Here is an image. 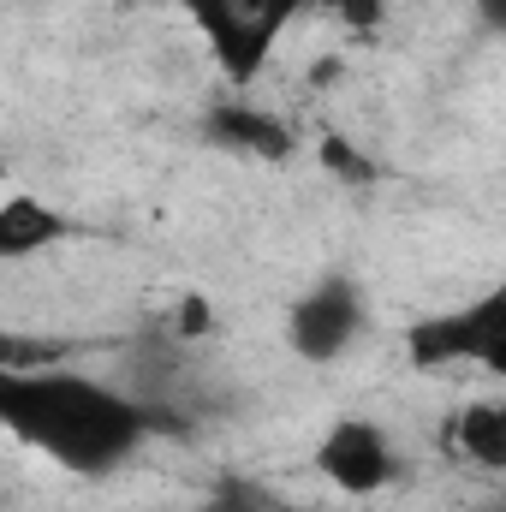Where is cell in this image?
<instances>
[{"label": "cell", "mask_w": 506, "mask_h": 512, "mask_svg": "<svg viewBox=\"0 0 506 512\" xmlns=\"http://www.w3.org/2000/svg\"><path fill=\"white\" fill-rule=\"evenodd\" d=\"M203 137L233 149V155H251V161H292V131L262 108H245V102H221L203 120Z\"/></svg>", "instance_id": "cell-7"}, {"label": "cell", "mask_w": 506, "mask_h": 512, "mask_svg": "<svg viewBox=\"0 0 506 512\" xmlns=\"http://www.w3.org/2000/svg\"><path fill=\"white\" fill-rule=\"evenodd\" d=\"M316 6H334V12H364L370 0H316Z\"/></svg>", "instance_id": "cell-11"}, {"label": "cell", "mask_w": 506, "mask_h": 512, "mask_svg": "<svg viewBox=\"0 0 506 512\" xmlns=\"http://www.w3.org/2000/svg\"><path fill=\"white\" fill-rule=\"evenodd\" d=\"M173 6L191 18V30L215 54V66L245 90L310 0H173Z\"/></svg>", "instance_id": "cell-2"}, {"label": "cell", "mask_w": 506, "mask_h": 512, "mask_svg": "<svg viewBox=\"0 0 506 512\" xmlns=\"http://www.w3.org/2000/svg\"><path fill=\"white\" fill-rule=\"evenodd\" d=\"M286 512H316V507H286Z\"/></svg>", "instance_id": "cell-12"}, {"label": "cell", "mask_w": 506, "mask_h": 512, "mask_svg": "<svg viewBox=\"0 0 506 512\" xmlns=\"http://www.w3.org/2000/svg\"><path fill=\"white\" fill-rule=\"evenodd\" d=\"M0 173H6V161H0Z\"/></svg>", "instance_id": "cell-13"}, {"label": "cell", "mask_w": 506, "mask_h": 512, "mask_svg": "<svg viewBox=\"0 0 506 512\" xmlns=\"http://www.w3.org/2000/svg\"><path fill=\"white\" fill-rule=\"evenodd\" d=\"M364 328V292L352 274H322L286 316V340L310 364H334Z\"/></svg>", "instance_id": "cell-4"}, {"label": "cell", "mask_w": 506, "mask_h": 512, "mask_svg": "<svg viewBox=\"0 0 506 512\" xmlns=\"http://www.w3.org/2000/svg\"><path fill=\"white\" fill-rule=\"evenodd\" d=\"M209 512H268V501H262L256 489H245V483H221L215 501H209Z\"/></svg>", "instance_id": "cell-9"}, {"label": "cell", "mask_w": 506, "mask_h": 512, "mask_svg": "<svg viewBox=\"0 0 506 512\" xmlns=\"http://www.w3.org/2000/svg\"><path fill=\"white\" fill-rule=\"evenodd\" d=\"M0 429L60 471L78 477H108L143 447L149 429H167L149 399H131L120 387L78 376V370H0Z\"/></svg>", "instance_id": "cell-1"}, {"label": "cell", "mask_w": 506, "mask_h": 512, "mask_svg": "<svg viewBox=\"0 0 506 512\" xmlns=\"http://www.w3.org/2000/svg\"><path fill=\"white\" fill-rule=\"evenodd\" d=\"M441 447H447L453 459L489 471V477L506 471V405L501 399H471V405H459V411L447 417V429H441Z\"/></svg>", "instance_id": "cell-6"}, {"label": "cell", "mask_w": 506, "mask_h": 512, "mask_svg": "<svg viewBox=\"0 0 506 512\" xmlns=\"http://www.w3.org/2000/svg\"><path fill=\"white\" fill-rule=\"evenodd\" d=\"M322 155H328V167H334L340 179H370V161H364L358 149H346L340 137H328V143H322Z\"/></svg>", "instance_id": "cell-10"}, {"label": "cell", "mask_w": 506, "mask_h": 512, "mask_svg": "<svg viewBox=\"0 0 506 512\" xmlns=\"http://www.w3.org/2000/svg\"><path fill=\"white\" fill-rule=\"evenodd\" d=\"M316 471L340 489V495H381L399 477V453L393 435L370 417H340L322 441H316Z\"/></svg>", "instance_id": "cell-5"}, {"label": "cell", "mask_w": 506, "mask_h": 512, "mask_svg": "<svg viewBox=\"0 0 506 512\" xmlns=\"http://www.w3.org/2000/svg\"><path fill=\"white\" fill-rule=\"evenodd\" d=\"M405 358L417 370H489L506 376V292H483L477 304L435 310L405 328Z\"/></svg>", "instance_id": "cell-3"}, {"label": "cell", "mask_w": 506, "mask_h": 512, "mask_svg": "<svg viewBox=\"0 0 506 512\" xmlns=\"http://www.w3.org/2000/svg\"><path fill=\"white\" fill-rule=\"evenodd\" d=\"M66 239H78V227L54 203H42V197H6L0 203V256L6 262L42 256V251H54V245H66Z\"/></svg>", "instance_id": "cell-8"}]
</instances>
